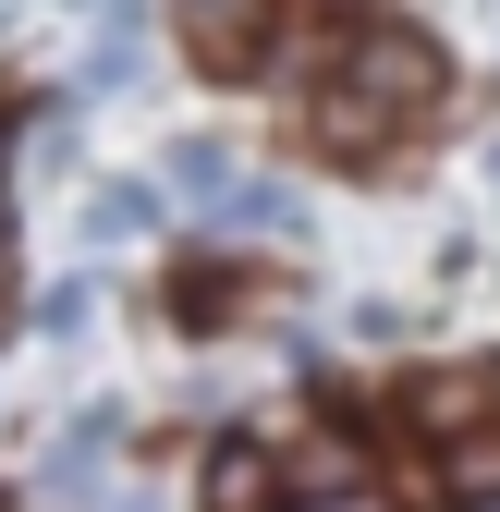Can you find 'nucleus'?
Returning a JSON list of instances; mask_svg holds the SVG:
<instances>
[{"label":"nucleus","mask_w":500,"mask_h":512,"mask_svg":"<svg viewBox=\"0 0 500 512\" xmlns=\"http://www.w3.org/2000/svg\"><path fill=\"white\" fill-rule=\"evenodd\" d=\"M427 98H440V49H427L415 25H366V37H342V74L318 86V110H305V122H318V135L354 159L366 135H391V122H415Z\"/></svg>","instance_id":"nucleus-1"},{"label":"nucleus","mask_w":500,"mask_h":512,"mask_svg":"<svg viewBox=\"0 0 500 512\" xmlns=\"http://www.w3.org/2000/svg\"><path fill=\"white\" fill-rule=\"evenodd\" d=\"M183 37H196V61H220V74H244L269 37V0H183Z\"/></svg>","instance_id":"nucleus-2"},{"label":"nucleus","mask_w":500,"mask_h":512,"mask_svg":"<svg viewBox=\"0 0 500 512\" xmlns=\"http://www.w3.org/2000/svg\"><path fill=\"white\" fill-rule=\"evenodd\" d=\"M269 500H281V464L257 439H220L208 452V512H269Z\"/></svg>","instance_id":"nucleus-3"},{"label":"nucleus","mask_w":500,"mask_h":512,"mask_svg":"<svg viewBox=\"0 0 500 512\" xmlns=\"http://www.w3.org/2000/svg\"><path fill=\"white\" fill-rule=\"evenodd\" d=\"M159 183H171V196H208V208H232V196H244V159H232L220 135H183Z\"/></svg>","instance_id":"nucleus-4"},{"label":"nucleus","mask_w":500,"mask_h":512,"mask_svg":"<svg viewBox=\"0 0 500 512\" xmlns=\"http://www.w3.org/2000/svg\"><path fill=\"white\" fill-rule=\"evenodd\" d=\"M86 220H98L110 244H135V232H171V183H98V196H86Z\"/></svg>","instance_id":"nucleus-5"},{"label":"nucleus","mask_w":500,"mask_h":512,"mask_svg":"<svg viewBox=\"0 0 500 512\" xmlns=\"http://www.w3.org/2000/svg\"><path fill=\"white\" fill-rule=\"evenodd\" d=\"M135 61H147V49H135V25H110V37L86 49V74H74V86H86V98H110V86H135Z\"/></svg>","instance_id":"nucleus-6"},{"label":"nucleus","mask_w":500,"mask_h":512,"mask_svg":"<svg viewBox=\"0 0 500 512\" xmlns=\"http://www.w3.org/2000/svg\"><path fill=\"white\" fill-rule=\"evenodd\" d=\"M452 488H464V500H500V427L452 439Z\"/></svg>","instance_id":"nucleus-7"},{"label":"nucleus","mask_w":500,"mask_h":512,"mask_svg":"<svg viewBox=\"0 0 500 512\" xmlns=\"http://www.w3.org/2000/svg\"><path fill=\"white\" fill-rule=\"evenodd\" d=\"M86 305H98V293H86V281H61V293H49V305H37V330H49V342H74V330H86Z\"/></svg>","instance_id":"nucleus-8"},{"label":"nucleus","mask_w":500,"mask_h":512,"mask_svg":"<svg viewBox=\"0 0 500 512\" xmlns=\"http://www.w3.org/2000/svg\"><path fill=\"white\" fill-rule=\"evenodd\" d=\"M293 512H391V500H379V488H305Z\"/></svg>","instance_id":"nucleus-9"},{"label":"nucleus","mask_w":500,"mask_h":512,"mask_svg":"<svg viewBox=\"0 0 500 512\" xmlns=\"http://www.w3.org/2000/svg\"><path fill=\"white\" fill-rule=\"evenodd\" d=\"M86 13H110V25H135V0H86Z\"/></svg>","instance_id":"nucleus-10"},{"label":"nucleus","mask_w":500,"mask_h":512,"mask_svg":"<svg viewBox=\"0 0 500 512\" xmlns=\"http://www.w3.org/2000/svg\"><path fill=\"white\" fill-rule=\"evenodd\" d=\"M488 171H500V159H488Z\"/></svg>","instance_id":"nucleus-11"}]
</instances>
